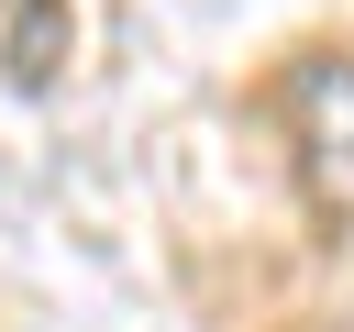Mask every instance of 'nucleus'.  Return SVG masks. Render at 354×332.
<instances>
[{
    "instance_id": "obj_1",
    "label": "nucleus",
    "mask_w": 354,
    "mask_h": 332,
    "mask_svg": "<svg viewBox=\"0 0 354 332\" xmlns=\"http://www.w3.org/2000/svg\"><path fill=\"white\" fill-rule=\"evenodd\" d=\"M277 111H288V144H299V188H310V210L354 221V55H343V44L299 55V66L277 77Z\"/></svg>"
}]
</instances>
